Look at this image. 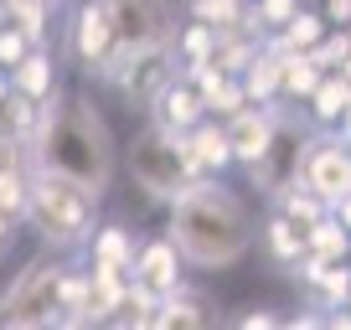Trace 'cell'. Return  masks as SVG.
<instances>
[{"mask_svg":"<svg viewBox=\"0 0 351 330\" xmlns=\"http://www.w3.org/2000/svg\"><path fill=\"white\" fill-rule=\"evenodd\" d=\"M330 217H336L341 227L351 232V191H346V196H336V201H330Z\"/></svg>","mask_w":351,"mask_h":330,"instance_id":"e575fe53","label":"cell"},{"mask_svg":"<svg viewBox=\"0 0 351 330\" xmlns=\"http://www.w3.org/2000/svg\"><path fill=\"white\" fill-rule=\"evenodd\" d=\"M32 47H36V42H32V36H26L16 21H0V67H5V73H11V67L32 52Z\"/></svg>","mask_w":351,"mask_h":330,"instance_id":"f546056e","label":"cell"},{"mask_svg":"<svg viewBox=\"0 0 351 330\" xmlns=\"http://www.w3.org/2000/svg\"><path fill=\"white\" fill-rule=\"evenodd\" d=\"M336 134H341V140L351 144V109H346V114H341V119H336Z\"/></svg>","mask_w":351,"mask_h":330,"instance_id":"d590c367","label":"cell"},{"mask_svg":"<svg viewBox=\"0 0 351 330\" xmlns=\"http://www.w3.org/2000/svg\"><path fill=\"white\" fill-rule=\"evenodd\" d=\"M130 284L150 289L155 299L171 294L176 284H186V258H181V248H176L171 238H140V248H134V258H130Z\"/></svg>","mask_w":351,"mask_h":330,"instance_id":"8fae6325","label":"cell"},{"mask_svg":"<svg viewBox=\"0 0 351 330\" xmlns=\"http://www.w3.org/2000/svg\"><path fill=\"white\" fill-rule=\"evenodd\" d=\"M320 77H326V67L310 52H279V99L285 103H300V109H305V99L315 93Z\"/></svg>","mask_w":351,"mask_h":330,"instance_id":"d6986e66","label":"cell"},{"mask_svg":"<svg viewBox=\"0 0 351 330\" xmlns=\"http://www.w3.org/2000/svg\"><path fill=\"white\" fill-rule=\"evenodd\" d=\"M150 124H160V129H171V134H181L186 124H197L202 114H207V103H202V93H197V83H191L186 73H176L171 83H165L160 93L150 99Z\"/></svg>","mask_w":351,"mask_h":330,"instance_id":"4fadbf2b","label":"cell"},{"mask_svg":"<svg viewBox=\"0 0 351 330\" xmlns=\"http://www.w3.org/2000/svg\"><path fill=\"white\" fill-rule=\"evenodd\" d=\"M346 31H351V26H346Z\"/></svg>","mask_w":351,"mask_h":330,"instance_id":"ee69618b","label":"cell"},{"mask_svg":"<svg viewBox=\"0 0 351 330\" xmlns=\"http://www.w3.org/2000/svg\"><path fill=\"white\" fill-rule=\"evenodd\" d=\"M315 11L326 16V26H351V0H320Z\"/></svg>","mask_w":351,"mask_h":330,"instance_id":"d6a6232c","label":"cell"},{"mask_svg":"<svg viewBox=\"0 0 351 330\" xmlns=\"http://www.w3.org/2000/svg\"><path fill=\"white\" fill-rule=\"evenodd\" d=\"M83 264H88V320H109L124 289H130V268L93 264V258H83Z\"/></svg>","mask_w":351,"mask_h":330,"instance_id":"ac0fdd59","label":"cell"},{"mask_svg":"<svg viewBox=\"0 0 351 330\" xmlns=\"http://www.w3.org/2000/svg\"><path fill=\"white\" fill-rule=\"evenodd\" d=\"M26 227L62 253H83L88 232L99 227V196L83 191L77 181L52 176V170H32V191H26Z\"/></svg>","mask_w":351,"mask_h":330,"instance_id":"3957f363","label":"cell"},{"mask_svg":"<svg viewBox=\"0 0 351 330\" xmlns=\"http://www.w3.org/2000/svg\"><path fill=\"white\" fill-rule=\"evenodd\" d=\"M176 73H181V62H176L171 47H134V52H119V62H114V73L104 83H114L130 109H150V99Z\"/></svg>","mask_w":351,"mask_h":330,"instance_id":"9c48e42d","label":"cell"},{"mask_svg":"<svg viewBox=\"0 0 351 330\" xmlns=\"http://www.w3.org/2000/svg\"><path fill=\"white\" fill-rule=\"evenodd\" d=\"M238 83H243V93H248V103H274L279 99V52L263 42L258 52L238 67Z\"/></svg>","mask_w":351,"mask_h":330,"instance_id":"44dd1931","label":"cell"},{"mask_svg":"<svg viewBox=\"0 0 351 330\" xmlns=\"http://www.w3.org/2000/svg\"><path fill=\"white\" fill-rule=\"evenodd\" d=\"M67 57L83 77L104 83L119 62V36H114V21L104 11V0H77L67 11Z\"/></svg>","mask_w":351,"mask_h":330,"instance_id":"8992f818","label":"cell"},{"mask_svg":"<svg viewBox=\"0 0 351 330\" xmlns=\"http://www.w3.org/2000/svg\"><path fill=\"white\" fill-rule=\"evenodd\" d=\"M5 93H11V73H5V67H0V99H5Z\"/></svg>","mask_w":351,"mask_h":330,"instance_id":"74e56055","label":"cell"},{"mask_svg":"<svg viewBox=\"0 0 351 330\" xmlns=\"http://www.w3.org/2000/svg\"><path fill=\"white\" fill-rule=\"evenodd\" d=\"M232 325H238V330H274L279 325V315H274V309H243V315H232Z\"/></svg>","mask_w":351,"mask_h":330,"instance_id":"4dcf8cb0","label":"cell"},{"mask_svg":"<svg viewBox=\"0 0 351 330\" xmlns=\"http://www.w3.org/2000/svg\"><path fill=\"white\" fill-rule=\"evenodd\" d=\"M346 309H351V294H346Z\"/></svg>","mask_w":351,"mask_h":330,"instance_id":"ab89813d","label":"cell"},{"mask_svg":"<svg viewBox=\"0 0 351 330\" xmlns=\"http://www.w3.org/2000/svg\"><path fill=\"white\" fill-rule=\"evenodd\" d=\"M326 31H330V26H326V16H320L315 5H300V11L269 36V47H274V52H310Z\"/></svg>","mask_w":351,"mask_h":330,"instance_id":"7402d4cb","label":"cell"},{"mask_svg":"<svg viewBox=\"0 0 351 330\" xmlns=\"http://www.w3.org/2000/svg\"><path fill=\"white\" fill-rule=\"evenodd\" d=\"M336 73H341V77H346V83H351V52L341 57V67H336Z\"/></svg>","mask_w":351,"mask_h":330,"instance_id":"8d00e7d4","label":"cell"},{"mask_svg":"<svg viewBox=\"0 0 351 330\" xmlns=\"http://www.w3.org/2000/svg\"><path fill=\"white\" fill-rule=\"evenodd\" d=\"M258 238H263V258H269L274 268H285V274H289V268H295L300 258L310 253V248H305V227H300L295 217H285L279 207L269 212V222H263Z\"/></svg>","mask_w":351,"mask_h":330,"instance_id":"9a60e30c","label":"cell"},{"mask_svg":"<svg viewBox=\"0 0 351 330\" xmlns=\"http://www.w3.org/2000/svg\"><path fill=\"white\" fill-rule=\"evenodd\" d=\"M16 238H21V222H16V217H5V212H0V264H5V258L16 253Z\"/></svg>","mask_w":351,"mask_h":330,"instance_id":"836d02e7","label":"cell"},{"mask_svg":"<svg viewBox=\"0 0 351 330\" xmlns=\"http://www.w3.org/2000/svg\"><path fill=\"white\" fill-rule=\"evenodd\" d=\"M26 191H32V165H0V212L16 222H26Z\"/></svg>","mask_w":351,"mask_h":330,"instance_id":"484cf974","label":"cell"},{"mask_svg":"<svg viewBox=\"0 0 351 330\" xmlns=\"http://www.w3.org/2000/svg\"><path fill=\"white\" fill-rule=\"evenodd\" d=\"M186 16L222 31V26H238L243 16H248V0H186Z\"/></svg>","mask_w":351,"mask_h":330,"instance_id":"83f0119b","label":"cell"},{"mask_svg":"<svg viewBox=\"0 0 351 330\" xmlns=\"http://www.w3.org/2000/svg\"><path fill=\"white\" fill-rule=\"evenodd\" d=\"M305 248H310L305 258H315V264H336V258L351 253V232L326 212V217H315V222L305 227Z\"/></svg>","mask_w":351,"mask_h":330,"instance_id":"d4e9b609","label":"cell"},{"mask_svg":"<svg viewBox=\"0 0 351 330\" xmlns=\"http://www.w3.org/2000/svg\"><path fill=\"white\" fill-rule=\"evenodd\" d=\"M295 181L310 186L320 201H336L351 191V144L341 140L336 129H310L305 144H300V165H295Z\"/></svg>","mask_w":351,"mask_h":330,"instance_id":"52a82bcc","label":"cell"},{"mask_svg":"<svg viewBox=\"0 0 351 330\" xmlns=\"http://www.w3.org/2000/svg\"><path fill=\"white\" fill-rule=\"evenodd\" d=\"M124 165H130V181L150 201H160V207H171L186 186L202 181V165L186 155V140L171 134V129H160V124H140V129L130 134Z\"/></svg>","mask_w":351,"mask_h":330,"instance_id":"277c9868","label":"cell"},{"mask_svg":"<svg viewBox=\"0 0 351 330\" xmlns=\"http://www.w3.org/2000/svg\"><path fill=\"white\" fill-rule=\"evenodd\" d=\"M274 207L285 212V217H295L300 227H310V222H315V217H326V212H330L326 201H320V196H315V191H310V186H300V181H289V186L279 191V196H274Z\"/></svg>","mask_w":351,"mask_h":330,"instance_id":"4316f807","label":"cell"},{"mask_svg":"<svg viewBox=\"0 0 351 330\" xmlns=\"http://www.w3.org/2000/svg\"><path fill=\"white\" fill-rule=\"evenodd\" d=\"M32 170H52V176L77 181L83 191L104 196L114 181V140L104 124L99 103L83 93H47L42 99V119H36V140L26 150Z\"/></svg>","mask_w":351,"mask_h":330,"instance_id":"6da1fadb","label":"cell"},{"mask_svg":"<svg viewBox=\"0 0 351 330\" xmlns=\"http://www.w3.org/2000/svg\"><path fill=\"white\" fill-rule=\"evenodd\" d=\"M67 264H73V253H62V248H47L42 258H32V264L5 284V294H0V325H11V330L62 325V309H57V279H62Z\"/></svg>","mask_w":351,"mask_h":330,"instance_id":"5b68a950","label":"cell"},{"mask_svg":"<svg viewBox=\"0 0 351 330\" xmlns=\"http://www.w3.org/2000/svg\"><path fill=\"white\" fill-rule=\"evenodd\" d=\"M0 21H5V0H0Z\"/></svg>","mask_w":351,"mask_h":330,"instance_id":"f35d334b","label":"cell"},{"mask_svg":"<svg viewBox=\"0 0 351 330\" xmlns=\"http://www.w3.org/2000/svg\"><path fill=\"white\" fill-rule=\"evenodd\" d=\"M191 83H197V93H202V103H207V114H217V119H228L238 103H248V93H243V83H238V73H228V67H217V62H207V67H191Z\"/></svg>","mask_w":351,"mask_h":330,"instance_id":"2e32d148","label":"cell"},{"mask_svg":"<svg viewBox=\"0 0 351 330\" xmlns=\"http://www.w3.org/2000/svg\"><path fill=\"white\" fill-rule=\"evenodd\" d=\"M310 5H320V0H310Z\"/></svg>","mask_w":351,"mask_h":330,"instance_id":"b9f144b4","label":"cell"},{"mask_svg":"<svg viewBox=\"0 0 351 330\" xmlns=\"http://www.w3.org/2000/svg\"><path fill=\"white\" fill-rule=\"evenodd\" d=\"M171 52H176V62H181V73H191V67H207L212 57H217V26L191 21V16H186V26L176 31Z\"/></svg>","mask_w":351,"mask_h":330,"instance_id":"cb8c5ba5","label":"cell"},{"mask_svg":"<svg viewBox=\"0 0 351 330\" xmlns=\"http://www.w3.org/2000/svg\"><path fill=\"white\" fill-rule=\"evenodd\" d=\"M346 109H351V83H346L341 73H326V77L315 83V93L305 99L310 124H320V129H330V124H336Z\"/></svg>","mask_w":351,"mask_h":330,"instance_id":"603a6c76","label":"cell"},{"mask_svg":"<svg viewBox=\"0 0 351 330\" xmlns=\"http://www.w3.org/2000/svg\"><path fill=\"white\" fill-rule=\"evenodd\" d=\"M165 238L181 248L186 268L217 274V268H232L253 248V217H248L243 196L228 181L202 176L197 186H186L171 201V227H165Z\"/></svg>","mask_w":351,"mask_h":330,"instance_id":"7a4b0ae2","label":"cell"},{"mask_svg":"<svg viewBox=\"0 0 351 330\" xmlns=\"http://www.w3.org/2000/svg\"><path fill=\"white\" fill-rule=\"evenodd\" d=\"M11 88L26 93V99H36V103H42L47 93H57V57H52L47 42H36L32 52L11 67Z\"/></svg>","mask_w":351,"mask_h":330,"instance_id":"e0dca14e","label":"cell"},{"mask_svg":"<svg viewBox=\"0 0 351 330\" xmlns=\"http://www.w3.org/2000/svg\"><path fill=\"white\" fill-rule=\"evenodd\" d=\"M217 320H222V309H217V299H212L207 289L176 284L171 294L155 299V320H150V325H160V330L186 325V330H197V325H217Z\"/></svg>","mask_w":351,"mask_h":330,"instance_id":"7c38bea8","label":"cell"},{"mask_svg":"<svg viewBox=\"0 0 351 330\" xmlns=\"http://www.w3.org/2000/svg\"><path fill=\"white\" fill-rule=\"evenodd\" d=\"M16 160H26V150H21V140L11 134V124L0 119V165H16Z\"/></svg>","mask_w":351,"mask_h":330,"instance_id":"1f68e13d","label":"cell"},{"mask_svg":"<svg viewBox=\"0 0 351 330\" xmlns=\"http://www.w3.org/2000/svg\"><path fill=\"white\" fill-rule=\"evenodd\" d=\"M52 5H62V0H52Z\"/></svg>","mask_w":351,"mask_h":330,"instance_id":"60d3db41","label":"cell"},{"mask_svg":"<svg viewBox=\"0 0 351 330\" xmlns=\"http://www.w3.org/2000/svg\"><path fill=\"white\" fill-rule=\"evenodd\" d=\"M300 5H305V0H248V16H253V26H258L263 36H274Z\"/></svg>","mask_w":351,"mask_h":330,"instance_id":"f1b7e54d","label":"cell"},{"mask_svg":"<svg viewBox=\"0 0 351 330\" xmlns=\"http://www.w3.org/2000/svg\"><path fill=\"white\" fill-rule=\"evenodd\" d=\"M104 11H109V21H114L119 52H134V47H171L176 31H181L176 0H104Z\"/></svg>","mask_w":351,"mask_h":330,"instance_id":"ba28073f","label":"cell"},{"mask_svg":"<svg viewBox=\"0 0 351 330\" xmlns=\"http://www.w3.org/2000/svg\"><path fill=\"white\" fill-rule=\"evenodd\" d=\"M88 258L93 264H114V268H130L134 248H140V238H134V227H124V222H99V227L88 232Z\"/></svg>","mask_w":351,"mask_h":330,"instance_id":"ffe728a7","label":"cell"},{"mask_svg":"<svg viewBox=\"0 0 351 330\" xmlns=\"http://www.w3.org/2000/svg\"><path fill=\"white\" fill-rule=\"evenodd\" d=\"M228 129V150H232V165L248 170L269 144H274V129H279V99L274 103H238V109L222 119Z\"/></svg>","mask_w":351,"mask_h":330,"instance_id":"30bf717a","label":"cell"},{"mask_svg":"<svg viewBox=\"0 0 351 330\" xmlns=\"http://www.w3.org/2000/svg\"><path fill=\"white\" fill-rule=\"evenodd\" d=\"M346 264H351V253H346Z\"/></svg>","mask_w":351,"mask_h":330,"instance_id":"7bdbcfd3","label":"cell"},{"mask_svg":"<svg viewBox=\"0 0 351 330\" xmlns=\"http://www.w3.org/2000/svg\"><path fill=\"white\" fill-rule=\"evenodd\" d=\"M181 140H186V155L202 165V176H222V170L232 165L228 129H222L217 114H202L197 124H186V129H181Z\"/></svg>","mask_w":351,"mask_h":330,"instance_id":"5bb4252c","label":"cell"}]
</instances>
